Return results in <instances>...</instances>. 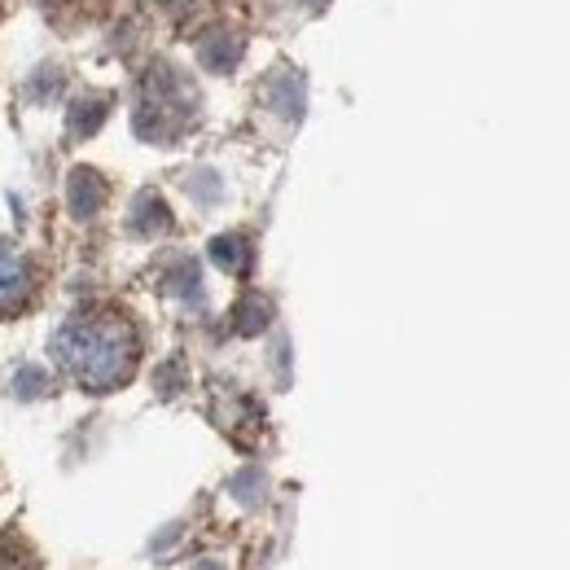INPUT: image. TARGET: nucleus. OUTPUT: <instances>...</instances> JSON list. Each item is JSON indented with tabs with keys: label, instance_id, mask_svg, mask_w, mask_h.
Instances as JSON below:
<instances>
[{
	"label": "nucleus",
	"instance_id": "2",
	"mask_svg": "<svg viewBox=\"0 0 570 570\" xmlns=\"http://www.w3.org/2000/svg\"><path fill=\"white\" fill-rule=\"evenodd\" d=\"M22 294H27V264L9 246H0V307H13Z\"/></svg>",
	"mask_w": 570,
	"mask_h": 570
},
{
	"label": "nucleus",
	"instance_id": "1",
	"mask_svg": "<svg viewBox=\"0 0 570 570\" xmlns=\"http://www.w3.org/2000/svg\"><path fill=\"white\" fill-rule=\"evenodd\" d=\"M58 356L71 368L75 377L92 391H106V386H119L132 364H137V338L128 330V321L119 316H79L62 330L58 338Z\"/></svg>",
	"mask_w": 570,
	"mask_h": 570
}]
</instances>
